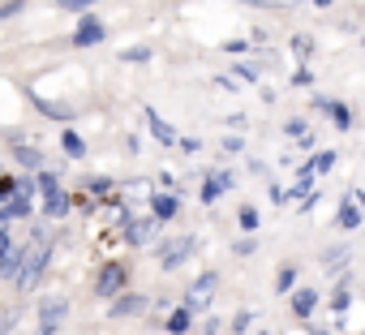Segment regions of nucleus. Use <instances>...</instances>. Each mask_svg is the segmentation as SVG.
Masks as SVG:
<instances>
[{"label":"nucleus","mask_w":365,"mask_h":335,"mask_svg":"<svg viewBox=\"0 0 365 335\" xmlns=\"http://www.w3.org/2000/svg\"><path fill=\"white\" fill-rule=\"evenodd\" d=\"M125 279H129V271H125V262H108V267L99 271V279H95V292H99V297H120V288H125Z\"/></svg>","instance_id":"1"},{"label":"nucleus","mask_w":365,"mask_h":335,"mask_svg":"<svg viewBox=\"0 0 365 335\" xmlns=\"http://www.w3.org/2000/svg\"><path fill=\"white\" fill-rule=\"evenodd\" d=\"M194 245H198L194 237H180V241H168V245L159 249V267H163V271H176L180 262H185V258L194 254Z\"/></svg>","instance_id":"2"},{"label":"nucleus","mask_w":365,"mask_h":335,"mask_svg":"<svg viewBox=\"0 0 365 335\" xmlns=\"http://www.w3.org/2000/svg\"><path fill=\"white\" fill-rule=\"evenodd\" d=\"M103 39H108V26H103L99 18H82L78 31H73V48H95V43H103Z\"/></svg>","instance_id":"3"},{"label":"nucleus","mask_w":365,"mask_h":335,"mask_svg":"<svg viewBox=\"0 0 365 335\" xmlns=\"http://www.w3.org/2000/svg\"><path fill=\"white\" fill-rule=\"evenodd\" d=\"M211 297H215V275H198L194 288L185 292V305L190 309H202V305H211Z\"/></svg>","instance_id":"4"},{"label":"nucleus","mask_w":365,"mask_h":335,"mask_svg":"<svg viewBox=\"0 0 365 335\" xmlns=\"http://www.w3.org/2000/svg\"><path fill=\"white\" fill-rule=\"evenodd\" d=\"M155 228H159L155 215H146V220H129V224H125V241H129V245H146V241L155 237Z\"/></svg>","instance_id":"5"},{"label":"nucleus","mask_w":365,"mask_h":335,"mask_svg":"<svg viewBox=\"0 0 365 335\" xmlns=\"http://www.w3.org/2000/svg\"><path fill=\"white\" fill-rule=\"evenodd\" d=\"M112 318H133V314H146V297H138V292H125L120 301H112V309H108Z\"/></svg>","instance_id":"6"},{"label":"nucleus","mask_w":365,"mask_h":335,"mask_svg":"<svg viewBox=\"0 0 365 335\" xmlns=\"http://www.w3.org/2000/svg\"><path fill=\"white\" fill-rule=\"evenodd\" d=\"M176 211H180V198H172V194H150V215L163 224V220H176Z\"/></svg>","instance_id":"7"},{"label":"nucleus","mask_w":365,"mask_h":335,"mask_svg":"<svg viewBox=\"0 0 365 335\" xmlns=\"http://www.w3.org/2000/svg\"><path fill=\"white\" fill-rule=\"evenodd\" d=\"M31 103H35V108H39L43 116H52V120H69V116H73V108H69V103H56V99H43V95H35V91H31Z\"/></svg>","instance_id":"8"},{"label":"nucleus","mask_w":365,"mask_h":335,"mask_svg":"<svg viewBox=\"0 0 365 335\" xmlns=\"http://www.w3.org/2000/svg\"><path fill=\"white\" fill-rule=\"evenodd\" d=\"M43 211H48V220H61V215H69V194L56 185V190H48L43 194Z\"/></svg>","instance_id":"9"},{"label":"nucleus","mask_w":365,"mask_h":335,"mask_svg":"<svg viewBox=\"0 0 365 335\" xmlns=\"http://www.w3.org/2000/svg\"><path fill=\"white\" fill-rule=\"evenodd\" d=\"M146 125H150V133H155L163 146H172V142H176V129H172V125H168V120H163L155 108H146Z\"/></svg>","instance_id":"10"},{"label":"nucleus","mask_w":365,"mask_h":335,"mask_svg":"<svg viewBox=\"0 0 365 335\" xmlns=\"http://www.w3.org/2000/svg\"><path fill=\"white\" fill-rule=\"evenodd\" d=\"M65 309H69V301H65V297H43V305H39L43 326H56V322L65 318Z\"/></svg>","instance_id":"11"},{"label":"nucleus","mask_w":365,"mask_h":335,"mask_svg":"<svg viewBox=\"0 0 365 335\" xmlns=\"http://www.w3.org/2000/svg\"><path fill=\"white\" fill-rule=\"evenodd\" d=\"M22 258H26V249H5L0 254V279H18V271H22Z\"/></svg>","instance_id":"12"},{"label":"nucleus","mask_w":365,"mask_h":335,"mask_svg":"<svg viewBox=\"0 0 365 335\" xmlns=\"http://www.w3.org/2000/svg\"><path fill=\"white\" fill-rule=\"evenodd\" d=\"M190 314H194L190 305H176V309L168 314V322H163V331H168V335H185V331H190Z\"/></svg>","instance_id":"13"},{"label":"nucleus","mask_w":365,"mask_h":335,"mask_svg":"<svg viewBox=\"0 0 365 335\" xmlns=\"http://www.w3.org/2000/svg\"><path fill=\"white\" fill-rule=\"evenodd\" d=\"M314 305H318V292H314V288H297V292H292V314H297V318H309Z\"/></svg>","instance_id":"14"},{"label":"nucleus","mask_w":365,"mask_h":335,"mask_svg":"<svg viewBox=\"0 0 365 335\" xmlns=\"http://www.w3.org/2000/svg\"><path fill=\"white\" fill-rule=\"evenodd\" d=\"M335 224H339V228H348V232H352V228H361V207L344 198V202H339V215H335Z\"/></svg>","instance_id":"15"},{"label":"nucleus","mask_w":365,"mask_h":335,"mask_svg":"<svg viewBox=\"0 0 365 335\" xmlns=\"http://www.w3.org/2000/svg\"><path fill=\"white\" fill-rule=\"evenodd\" d=\"M61 146H65V155H73V159H82V155H86V142H82L73 129H65V133H61Z\"/></svg>","instance_id":"16"},{"label":"nucleus","mask_w":365,"mask_h":335,"mask_svg":"<svg viewBox=\"0 0 365 335\" xmlns=\"http://www.w3.org/2000/svg\"><path fill=\"white\" fill-rule=\"evenodd\" d=\"M198 198H202L207 207H211V202H220V198H224V181H220V177H207V181H202V194H198Z\"/></svg>","instance_id":"17"},{"label":"nucleus","mask_w":365,"mask_h":335,"mask_svg":"<svg viewBox=\"0 0 365 335\" xmlns=\"http://www.w3.org/2000/svg\"><path fill=\"white\" fill-rule=\"evenodd\" d=\"M344 262H348V249H344V245H335V249H327V258H322V267H327V271H339Z\"/></svg>","instance_id":"18"},{"label":"nucleus","mask_w":365,"mask_h":335,"mask_svg":"<svg viewBox=\"0 0 365 335\" xmlns=\"http://www.w3.org/2000/svg\"><path fill=\"white\" fill-rule=\"evenodd\" d=\"M327 112L335 116V129H348V125H352V112H348L344 103H335V99H331V108H327Z\"/></svg>","instance_id":"19"},{"label":"nucleus","mask_w":365,"mask_h":335,"mask_svg":"<svg viewBox=\"0 0 365 335\" xmlns=\"http://www.w3.org/2000/svg\"><path fill=\"white\" fill-rule=\"evenodd\" d=\"M18 159H22V168H39L43 163V155L35 146H22V142H18Z\"/></svg>","instance_id":"20"},{"label":"nucleus","mask_w":365,"mask_h":335,"mask_svg":"<svg viewBox=\"0 0 365 335\" xmlns=\"http://www.w3.org/2000/svg\"><path fill=\"white\" fill-rule=\"evenodd\" d=\"M335 159H339L335 150H318V159H314L309 168H314V172H331V168H335Z\"/></svg>","instance_id":"21"},{"label":"nucleus","mask_w":365,"mask_h":335,"mask_svg":"<svg viewBox=\"0 0 365 335\" xmlns=\"http://www.w3.org/2000/svg\"><path fill=\"white\" fill-rule=\"evenodd\" d=\"M348 301H352V297H348V279H344V284L335 288V297H331V305H335V314H344V309H348Z\"/></svg>","instance_id":"22"},{"label":"nucleus","mask_w":365,"mask_h":335,"mask_svg":"<svg viewBox=\"0 0 365 335\" xmlns=\"http://www.w3.org/2000/svg\"><path fill=\"white\" fill-rule=\"evenodd\" d=\"M284 129H288V138H305V133H309V120H301V116H292V120H288Z\"/></svg>","instance_id":"23"},{"label":"nucleus","mask_w":365,"mask_h":335,"mask_svg":"<svg viewBox=\"0 0 365 335\" xmlns=\"http://www.w3.org/2000/svg\"><path fill=\"white\" fill-rule=\"evenodd\" d=\"M292 284H297V267H284V271H279V279H275V288H279V292H288Z\"/></svg>","instance_id":"24"},{"label":"nucleus","mask_w":365,"mask_h":335,"mask_svg":"<svg viewBox=\"0 0 365 335\" xmlns=\"http://www.w3.org/2000/svg\"><path fill=\"white\" fill-rule=\"evenodd\" d=\"M120 61H133V65H142V61H150V52H146V48H125V52H120Z\"/></svg>","instance_id":"25"},{"label":"nucleus","mask_w":365,"mask_h":335,"mask_svg":"<svg viewBox=\"0 0 365 335\" xmlns=\"http://www.w3.org/2000/svg\"><path fill=\"white\" fill-rule=\"evenodd\" d=\"M241 228H245V232L258 228V211H254V207H241Z\"/></svg>","instance_id":"26"},{"label":"nucleus","mask_w":365,"mask_h":335,"mask_svg":"<svg viewBox=\"0 0 365 335\" xmlns=\"http://www.w3.org/2000/svg\"><path fill=\"white\" fill-rule=\"evenodd\" d=\"M56 5H61V9H73V14H86L95 0H56Z\"/></svg>","instance_id":"27"},{"label":"nucleus","mask_w":365,"mask_h":335,"mask_svg":"<svg viewBox=\"0 0 365 335\" xmlns=\"http://www.w3.org/2000/svg\"><path fill=\"white\" fill-rule=\"evenodd\" d=\"M22 14V0H9V5H0V22H9V18H18Z\"/></svg>","instance_id":"28"},{"label":"nucleus","mask_w":365,"mask_h":335,"mask_svg":"<svg viewBox=\"0 0 365 335\" xmlns=\"http://www.w3.org/2000/svg\"><path fill=\"white\" fill-rule=\"evenodd\" d=\"M14 190H18V181H14V177H0V207L9 202V194H14Z\"/></svg>","instance_id":"29"},{"label":"nucleus","mask_w":365,"mask_h":335,"mask_svg":"<svg viewBox=\"0 0 365 335\" xmlns=\"http://www.w3.org/2000/svg\"><path fill=\"white\" fill-rule=\"evenodd\" d=\"M245 5H258V9H288L292 0H245Z\"/></svg>","instance_id":"30"},{"label":"nucleus","mask_w":365,"mask_h":335,"mask_svg":"<svg viewBox=\"0 0 365 335\" xmlns=\"http://www.w3.org/2000/svg\"><path fill=\"white\" fill-rule=\"evenodd\" d=\"M91 194H95V198H108V194H112V181H99V177H95V181H91Z\"/></svg>","instance_id":"31"},{"label":"nucleus","mask_w":365,"mask_h":335,"mask_svg":"<svg viewBox=\"0 0 365 335\" xmlns=\"http://www.w3.org/2000/svg\"><path fill=\"white\" fill-rule=\"evenodd\" d=\"M245 326H250V309H241V314L232 318V331H237V335H245Z\"/></svg>","instance_id":"32"},{"label":"nucleus","mask_w":365,"mask_h":335,"mask_svg":"<svg viewBox=\"0 0 365 335\" xmlns=\"http://www.w3.org/2000/svg\"><path fill=\"white\" fill-rule=\"evenodd\" d=\"M14 322H18V309H5V314H0V335H5Z\"/></svg>","instance_id":"33"},{"label":"nucleus","mask_w":365,"mask_h":335,"mask_svg":"<svg viewBox=\"0 0 365 335\" xmlns=\"http://www.w3.org/2000/svg\"><path fill=\"white\" fill-rule=\"evenodd\" d=\"M48 190H56V177L52 172H39V194H48Z\"/></svg>","instance_id":"34"},{"label":"nucleus","mask_w":365,"mask_h":335,"mask_svg":"<svg viewBox=\"0 0 365 335\" xmlns=\"http://www.w3.org/2000/svg\"><path fill=\"white\" fill-rule=\"evenodd\" d=\"M237 78H245V82H254V78H258V69H254V65H237Z\"/></svg>","instance_id":"35"},{"label":"nucleus","mask_w":365,"mask_h":335,"mask_svg":"<svg viewBox=\"0 0 365 335\" xmlns=\"http://www.w3.org/2000/svg\"><path fill=\"white\" fill-rule=\"evenodd\" d=\"M292 48H297L301 56H309V39H305V35H297V39H292Z\"/></svg>","instance_id":"36"},{"label":"nucleus","mask_w":365,"mask_h":335,"mask_svg":"<svg viewBox=\"0 0 365 335\" xmlns=\"http://www.w3.org/2000/svg\"><path fill=\"white\" fill-rule=\"evenodd\" d=\"M224 150H228V155H237V150H241V138H237V133H232V138H224Z\"/></svg>","instance_id":"37"},{"label":"nucleus","mask_w":365,"mask_h":335,"mask_svg":"<svg viewBox=\"0 0 365 335\" xmlns=\"http://www.w3.org/2000/svg\"><path fill=\"white\" fill-rule=\"evenodd\" d=\"M220 331H224V326H220V322H215V318H211V322H207V331H202V335H220Z\"/></svg>","instance_id":"38"},{"label":"nucleus","mask_w":365,"mask_h":335,"mask_svg":"<svg viewBox=\"0 0 365 335\" xmlns=\"http://www.w3.org/2000/svg\"><path fill=\"white\" fill-rule=\"evenodd\" d=\"M352 202H356V207L365 211V190H356V194H352Z\"/></svg>","instance_id":"39"},{"label":"nucleus","mask_w":365,"mask_h":335,"mask_svg":"<svg viewBox=\"0 0 365 335\" xmlns=\"http://www.w3.org/2000/svg\"><path fill=\"white\" fill-rule=\"evenodd\" d=\"M314 5H318V9H327V5H335V0H314Z\"/></svg>","instance_id":"40"},{"label":"nucleus","mask_w":365,"mask_h":335,"mask_svg":"<svg viewBox=\"0 0 365 335\" xmlns=\"http://www.w3.org/2000/svg\"><path fill=\"white\" fill-rule=\"evenodd\" d=\"M314 335H331V331H327V326H314Z\"/></svg>","instance_id":"41"}]
</instances>
